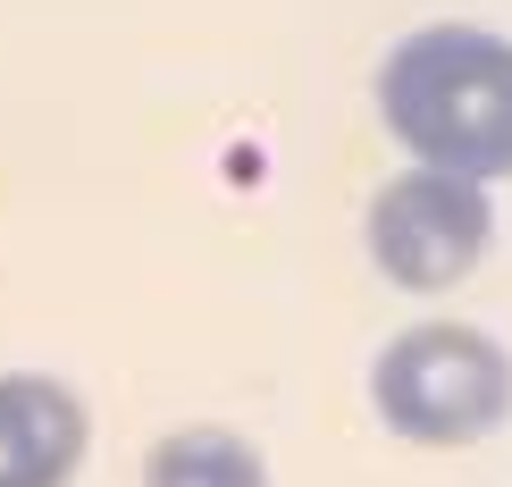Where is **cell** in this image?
<instances>
[{
  "label": "cell",
  "instance_id": "obj_1",
  "mask_svg": "<svg viewBox=\"0 0 512 487\" xmlns=\"http://www.w3.org/2000/svg\"><path fill=\"white\" fill-rule=\"evenodd\" d=\"M378 118L412 152V168L504 185L512 177V34L412 26L378 59Z\"/></svg>",
  "mask_w": 512,
  "mask_h": 487
},
{
  "label": "cell",
  "instance_id": "obj_2",
  "mask_svg": "<svg viewBox=\"0 0 512 487\" xmlns=\"http://www.w3.org/2000/svg\"><path fill=\"white\" fill-rule=\"evenodd\" d=\"M370 404L403 446H479L512 420V353L504 336L471 320H412L378 345L370 362Z\"/></svg>",
  "mask_w": 512,
  "mask_h": 487
},
{
  "label": "cell",
  "instance_id": "obj_4",
  "mask_svg": "<svg viewBox=\"0 0 512 487\" xmlns=\"http://www.w3.org/2000/svg\"><path fill=\"white\" fill-rule=\"evenodd\" d=\"M93 412L51 370H0V487H76Z\"/></svg>",
  "mask_w": 512,
  "mask_h": 487
},
{
  "label": "cell",
  "instance_id": "obj_3",
  "mask_svg": "<svg viewBox=\"0 0 512 487\" xmlns=\"http://www.w3.org/2000/svg\"><path fill=\"white\" fill-rule=\"evenodd\" d=\"M370 261L378 278L403 294H445L462 286L496 244V210H487V185L471 177H445V168H403L370 194Z\"/></svg>",
  "mask_w": 512,
  "mask_h": 487
},
{
  "label": "cell",
  "instance_id": "obj_5",
  "mask_svg": "<svg viewBox=\"0 0 512 487\" xmlns=\"http://www.w3.org/2000/svg\"><path fill=\"white\" fill-rule=\"evenodd\" d=\"M143 487H269V454L227 420H185L143 446Z\"/></svg>",
  "mask_w": 512,
  "mask_h": 487
}]
</instances>
